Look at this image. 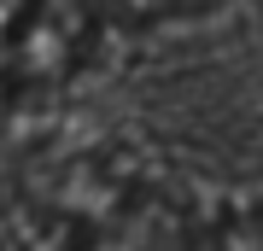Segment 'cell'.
I'll use <instances>...</instances> for the list:
<instances>
[{"label": "cell", "mask_w": 263, "mask_h": 251, "mask_svg": "<svg viewBox=\"0 0 263 251\" xmlns=\"http://www.w3.org/2000/svg\"><path fill=\"white\" fill-rule=\"evenodd\" d=\"M211 234V251H263V205L252 210H234V216H222Z\"/></svg>", "instance_id": "obj_1"}]
</instances>
